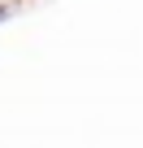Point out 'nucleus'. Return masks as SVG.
<instances>
[{
    "label": "nucleus",
    "instance_id": "f257e3e1",
    "mask_svg": "<svg viewBox=\"0 0 143 148\" xmlns=\"http://www.w3.org/2000/svg\"><path fill=\"white\" fill-rule=\"evenodd\" d=\"M5 18H9V9H0V22H5Z\"/></svg>",
    "mask_w": 143,
    "mask_h": 148
}]
</instances>
